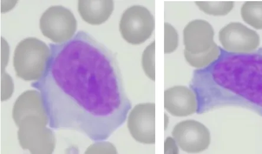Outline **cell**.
Returning a JSON list of instances; mask_svg holds the SVG:
<instances>
[{
  "mask_svg": "<svg viewBox=\"0 0 262 154\" xmlns=\"http://www.w3.org/2000/svg\"><path fill=\"white\" fill-rule=\"evenodd\" d=\"M50 48L44 74L32 84L40 92L49 126L107 140L132 108L116 56L83 31Z\"/></svg>",
  "mask_w": 262,
  "mask_h": 154,
  "instance_id": "obj_1",
  "label": "cell"
},
{
  "mask_svg": "<svg viewBox=\"0 0 262 154\" xmlns=\"http://www.w3.org/2000/svg\"><path fill=\"white\" fill-rule=\"evenodd\" d=\"M51 57L50 48L34 37L21 41L15 49L13 65L16 75L25 81L38 80L43 76Z\"/></svg>",
  "mask_w": 262,
  "mask_h": 154,
  "instance_id": "obj_2",
  "label": "cell"
},
{
  "mask_svg": "<svg viewBox=\"0 0 262 154\" xmlns=\"http://www.w3.org/2000/svg\"><path fill=\"white\" fill-rule=\"evenodd\" d=\"M49 122L46 114L28 115L15 123L19 128L18 139L21 148L31 153H52L56 140L53 131L46 127Z\"/></svg>",
  "mask_w": 262,
  "mask_h": 154,
  "instance_id": "obj_3",
  "label": "cell"
},
{
  "mask_svg": "<svg viewBox=\"0 0 262 154\" xmlns=\"http://www.w3.org/2000/svg\"><path fill=\"white\" fill-rule=\"evenodd\" d=\"M155 25L154 15L147 8L136 5L128 8L122 14L119 30L129 44L140 45L152 36Z\"/></svg>",
  "mask_w": 262,
  "mask_h": 154,
  "instance_id": "obj_4",
  "label": "cell"
},
{
  "mask_svg": "<svg viewBox=\"0 0 262 154\" xmlns=\"http://www.w3.org/2000/svg\"><path fill=\"white\" fill-rule=\"evenodd\" d=\"M40 28L45 37L61 44L74 36L77 21L70 10L61 6H52L41 15Z\"/></svg>",
  "mask_w": 262,
  "mask_h": 154,
  "instance_id": "obj_5",
  "label": "cell"
},
{
  "mask_svg": "<svg viewBox=\"0 0 262 154\" xmlns=\"http://www.w3.org/2000/svg\"><path fill=\"white\" fill-rule=\"evenodd\" d=\"M172 136L179 148L187 153L205 151L211 142L209 129L202 123L194 119L179 122L173 129Z\"/></svg>",
  "mask_w": 262,
  "mask_h": 154,
  "instance_id": "obj_6",
  "label": "cell"
},
{
  "mask_svg": "<svg viewBox=\"0 0 262 154\" xmlns=\"http://www.w3.org/2000/svg\"><path fill=\"white\" fill-rule=\"evenodd\" d=\"M219 41L226 51L244 54L253 52L260 43L259 34L241 22H230L220 30Z\"/></svg>",
  "mask_w": 262,
  "mask_h": 154,
  "instance_id": "obj_7",
  "label": "cell"
},
{
  "mask_svg": "<svg viewBox=\"0 0 262 154\" xmlns=\"http://www.w3.org/2000/svg\"><path fill=\"white\" fill-rule=\"evenodd\" d=\"M127 125L134 139L140 143H156V105L139 104L131 110Z\"/></svg>",
  "mask_w": 262,
  "mask_h": 154,
  "instance_id": "obj_8",
  "label": "cell"
},
{
  "mask_svg": "<svg viewBox=\"0 0 262 154\" xmlns=\"http://www.w3.org/2000/svg\"><path fill=\"white\" fill-rule=\"evenodd\" d=\"M214 37V29L209 22L192 20L188 23L183 31L185 50L193 55L209 52L217 44Z\"/></svg>",
  "mask_w": 262,
  "mask_h": 154,
  "instance_id": "obj_9",
  "label": "cell"
},
{
  "mask_svg": "<svg viewBox=\"0 0 262 154\" xmlns=\"http://www.w3.org/2000/svg\"><path fill=\"white\" fill-rule=\"evenodd\" d=\"M164 107L173 116L188 117L196 113L198 100L191 88L183 86H174L164 92Z\"/></svg>",
  "mask_w": 262,
  "mask_h": 154,
  "instance_id": "obj_10",
  "label": "cell"
},
{
  "mask_svg": "<svg viewBox=\"0 0 262 154\" xmlns=\"http://www.w3.org/2000/svg\"><path fill=\"white\" fill-rule=\"evenodd\" d=\"M114 2L112 0H80L78 10L81 17L88 24L101 25L113 13Z\"/></svg>",
  "mask_w": 262,
  "mask_h": 154,
  "instance_id": "obj_11",
  "label": "cell"
},
{
  "mask_svg": "<svg viewBox=\"0 0 262 154\" xmlns=\"http://www.w3.org/2000/svg\"><path fill=\"white\" fill-rule=\"evenodd\" d=\"M221 53V48L216 44L209 52L193 55L184 50L185 59L191 67L202 69L206 68L217 60Z\"/></svg>",
  "mask_w": 262,
  "mask_h": 154,
  "instance_id": "obj_12",
  "label": "cell"
},
{
  "mask_svg": "<svg viewBox=\"0 0 262 154\" xmlns=\"http://www.w3.org/2000/svg\"><path fill=\"white\" fill-rule=\"evenodd\" d=\"M243 20L257 30H262V2H247L242 5Z\"/></svg>",
  "mask_w": 262,
  "mask_h": 154,
  "instance_id": "obj_13",
  "label": "cell"
},
{
  "mask_svg": "<svg viewBox=\"0 0 262 154\" xmlns=\"http://www.w3.org/2000/svg\"><path fill=\"white\" fill-rule=\"evenodd\" d=\"M195 5L200 10L213 16H224L234 8L233 2H195Z\"/></svg>",
  "mask_w": 262,
  "mask_h": 154,
  "instance_id": "obj_14",
  "label": "cell"
},
{
  "mask_svg": "<svg viewBox=\"0 0 262 154\" xmlns=\"http://www.w3.org/2000/svg\"><path fill=\"white\" fill-rule=\"evenodd\" d=\"M156 41L154 40L145 48L142 56V67L146 76L150 80H156Z\"/></svg>",
  "mask_w": 262,
  "mask_h": 154,
  "instance_id": "obj_15",
  "label": "cell"
},
{
  "mask_svg": "<svg viewBox=\"0 0 262 154\" xmlns=\"http://www.w3.org/2000/svg\"><path fill=\"white\" fill-rule=\"evenodd\" d=\"M164 53L174 52L179 45V34L176 29L168 22L164 24Z\"/></svg>",
  "mask_w": 262,
  "mask_h": 154,
  "instance_id": "obj_16",
  "label": "cell"
},
{
  "mask_svg": "<svg viewBox=\"0 0 262 154\" xmlns=\"http://www.w3.org/2000/svg\"><path fill=\"white\" fill-rule=\"evenodd\" d=\"M86 153H117V151L114 145L109 142H99L90 147Z\"/></svg>",
  "mask_w": 262,
  "mask_h": 154,
  "instance_id": "obj_17",
  "label": "cell"
},
{
  "mask_svg": "<svg viewBox=\"0 0 262 154\" xmlns=\"http://www.w3.org/2000/svg\"><path fill=\"white\" fill-rule=\"evenodd\" d=\"M165 153H178L179 145L177 144L174 138L167 137L165 141Z\"/></svg>",
  "mask_w": 262,
  "mask_h": 154,
  "instance_id": "obj_18",
  "label": "cell"
},
{
  "mask_svg": "<svg viewBox=\"0 0 262 154\" xmlns=\"http://www.w3.org/2000/svg\"><path fill=\"white\" fill-rule=\"evenodd\" d=\"M165 120H164V124H165V130L167 129V127L169 124V118L168 117L167 114H164Z\"/></svg>",
  "mask_w": 262,
  "mask_h": 154,
  "instance_id": "obj_19",
  "label": "cell"
}]
</instances>
